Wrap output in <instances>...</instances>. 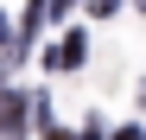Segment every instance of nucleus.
I'll list each match as a JSON object with an SVG mask.
<instances>
[{
    "label": "nucleus",
    "instance_id": "obj_1",
    "mask_svg": "<svg viewBox=\"0 0 146 140\" xmlns=\"http://www.w3.org/2000/svg\"><path fill=\"white\" fill-rule=\"evenodd\" d=\"M0 121H7V134H19V127H26V102H7V108H0Z\"/></svg>",
    "mask_w": 146,
    "mask_h": 140
}]
</instances>
